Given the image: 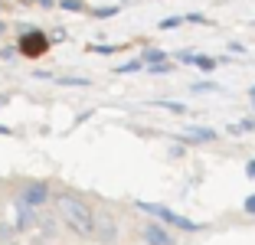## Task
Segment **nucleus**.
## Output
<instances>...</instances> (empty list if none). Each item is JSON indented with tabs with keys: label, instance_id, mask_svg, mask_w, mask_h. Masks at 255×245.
Returning <instances> with one entry per match:
<instances>
[{
	"label": "nucleus",
	"instance_id": "8",
	"mask_svg": "<svg viewBox=\"0 0 255 245\" xmlns=\"http://www.w3.org/2000/svg\"><path fill=\"white\" fill-rule=\"evenodd\" d=\"M190 59H193L203 72H213V69H216V59H210V56H190Z\"/></svg>",
	"mask_w": 255,
	"mask_h": 245
},
{
	"label": "nucleus",
	"instance_id": "19",
	"mask_svg": "<svg viewBox=\"0 0 255 245\" xmlns=\"http://www.w3.org/2000/svg\"><path fill=\"white\" fill-rule=\"evenodd\" d=\"M3 105H7V95H0V108H3Z\"/></svg>",
	"mask_w": 255,
	"mask_h": 245
},
{
	"label": "nucleus",
	"instance_id": "12",
	"mask_svg": "<svg viewBox=\"0 0 255 245\" xmlns=\"http://www.w3.org/2000/svg\"><path fill=\"white\" fill-rule=\"evenodd\" d=\"M187 23H196V26H203V23H210V20H206L203 13H190V16H187Z\"/></svg>",
	"mask_w": 255,
	"mask_h": 245
},
{
	"label": "nucleus",
	"instance_id": "14",
	"mask_svg": "<svg viewBox=\"0 0 255 245\" xmlns=\"http://www.w3.org/2000/svg\"><path fill=\"white\" fill-rule=\"evenodd\" d=\"M62 7L66 10H82V0H62Z\"/></svg>",
	"mask_w": 255,
	"mask_h": 245
},
{
	"label": "nucleus",
	"instance_id": "9",
	"mask_svg": "<svg viewBox=\"0 0 255 245\" xmlns=\"http://www.w3.org/2000/svg\"><path fill=\"white\" fill-rule=\"evenodd\" d=\"M141 66H144V59H131V62H125V66H118L115 72H121V75H125V72H137Z\"/></svg>",
	"mask_w": 255,
	"mask_h": 245
},
{
	"label": "nucleus",
	"instance_id": "4",
	"mask_svg": "<svg viewBox=\"0 0 255 245\" xmlns=\"http://www.w3.org/2000/svg\"><path fill=\"white\" fill-rule=\"evenodd\" d=\"M20 52L23 56H43L46 49H49V39H46V33H39V30H30V33H23L20 36Z\"/></svg>",
	"mask_w": 255,
	"mask_h": 245
},
{
	"label": "nucleus",
	"instance_id": "5",
	"mask_svg": "<svg viewBox=\"0 0 255 245\" xmlns=\"http://www.w3.org/2000/svg\"><path fill=\"white\" fill-rule=\"evenodd\" d=\"M141 239L147 245H173V236L167 232L164 223H147V226H141Z\"/></svg>",
	"mask_w": 255,
	"mask_h": 245
},
{
	"label": "nucleus",
	"instance_id": "2",
	"mask_svg": "<svg viewBox=\"0 0 255 245\" xmlns=\"http://www.w3.org/2000/svg\"><path fill=\"white\" fill-rule=\"evenodd\" d=\"M141 213H150V216H157L164 226H173V229H180V232H200L203 226L200 223H193V219H187V216H180V213H173V209H167V206H160V203H144V200H137L134 203Z\"/></svg>",
	"mask_w": 255,
	"mask_h": 245
},
{
	"label": "nucleus",
	"instance_id": "3",
	"mask_svg": "<svg viewBox=\"0 0 255 245\" xmlns=\"http://www.w3.org/2000/svg\"><path fill=\"white\" fill-rule=\"evenodd\" d=\"M46 200H49V183L46 180H30V183H23L20 186V206H26V209H39V206H46Z\"/></svg>",
	"mask_w": 255,
	"mask_h": 245
},
{
	"label": "nucleus",
	"instance_id": "18",
	"mask_svg": "<svg viewBox=\"0 0 255 245\" xmlns=\"http://www.w3.org/2000/svg\"><path fill=\"white\" fill-rule=\"evenodd\" d=\"M39 3H43V7H53V0H39Z\"/></svg>",
	"mask_w": 255,
	"mask_h": 245
},
{
	"label": "nucleus",
	"instance_id": "11",
	"mask_svg": "<svg viewBox=\"0 0 255 245\" xmlns=\"http://www.w3.org/2000/svg\"><path fill=\"white\" fill-rule=\"evenodd\" d=\"M183 23V16H167L164 23H160V30H173V26H180Z\"/></svg>",
	"mask_w": 255,
	"mask_h": 245
},
{
	"label": "nucleus",
	"instance_id": "7",
	"mask_svg": "<svg viewBox=\"0 0 255 245\" xmlns=\"http://www.w3.org/2000/svg\"><path fill=\"white\" fill-rule=\"evenodd\" d=\"M187 137H190V141H213V137H216V131H210V127H190Z\"/></svg>",
	"mask_w": 255,
	"mask_h": 245
},
{
	"label": "nucleus",
	"instance_id": "10",
	"mask_svg": "<svg viewBox=\"0 0 255 245\" xmlns=\"http://www.w3.org/2000/svg\"><path fill=\"white\" fill-rule=\"evenodd\" d=\"M147 72L150 75H167V72H170V62H167V59L164 62H154V66H147Z\"/></svg>",
	"mask_w": 255,
	"mask_h": 245
},
{
	"label": "nucleus",
	"instance_id": "13",
	"mask_svg": "<svg viewBox=\"0 0 255 245\" xmlns=\"http://www.w3.org/2000/svg\"><path fill=\"white\" fill-rule=\"evenodd\" d=\"M59 85H89V79H59Z\"/></svg>",
	"mask_w": 255,
	"mask_h": 245
},
{
	"label": "nucleus",
	"instance_id": "1",
	"mask_svg": "<svg viewBox=\"0 0 255 245\" xmlns=\"http://www.w3.org/2000/svg\"><path fill=\"white\" fill-rule=\"evenodd\" d=\"M56 209H59V219L66 223L69 232H75V236H95V213H92V206L82 200V196L75 193H59L56 196Z\"/></svg>",
	"mask_w": 255,
	"mask_h": 245
},
{
	"label": "nucleus",
	"instance_id": "15",
	"mask_svg": "<svg viewBox=\"0 0 255 245\" xmlns=\"http://www.w3.org/2000/svg\"><path fill=\"white\" fill-rule=\"evenodd\" d=\"M242 209H246V213H252V216H255V196H249V200L242 203Z\"/></svg>",
	"mask_w": 255,
	"mask_h": 245
},
{
	"label": "nucleus",
	"instance_id": "6",
	"mask_svg": "<svg viewBox=\"0 0 255 245\" xmlns=\"http://www.w3.org/2000/svg\"><path fill=\"white\" fill-rule=\"evenodd\" d=\"M98 229H102V239H105V242H112V239H115V223L108 219V216L95 219V232H98Z\"/></svg>",
	"mask_w": 255,
	"mask_h": 245
},
{
	"label": "nucleus",
	"instance_id": "20",
	"mask_svg": "<svg viewBox=\"0 0 255 245\" xmlns=\"http://www.w3.org/2000/svg\"><path fill=\"white\" fill-rule=\"evenodd\" d=\"M3 30H7V26H3V20H0V36H3Z\"/></svg>",
	"mask_w": 255,
	"mask_h": 245
},
{
	"label": "nucleus",
	"instance_id": "21",
	"mask_svg": "<svg viewBox=\"0 0 255 245\" xmlns=\"http://www.w3.org/2000/svg\"><path fill=\"white\" fill-rule=\"evenodd\" d=\"M252 105H255V89H252Z\"/></svg>",
	"mask_w": 255,
	"mask_h": 245
},
{
	"label": "nucleus",
	"instance_id": "16",
	"mask_svg": "<svg viewBox=\"0 0 255 245\" xmlns=\"http://www.w3.org/2000/svg\"><path fill=\"white\" fill-rule=\"evenodd\" d=\"M246 173H249V177L255 180V160H249V163H246Z\"/></svg>",
	"mask_w": 255,
	"mask_h": 245
},
{
	"label": "nucleus",
	"instance_id": "17",
	"mask_svg": "<svg viewBox=\"0 0 255 245\" xmlns=\"http://www.w3.org/2000/svg\"><path fill=\"white\" fill-rule=\"evenodd\" d=\"M10 232H13L10 226H0V239H10Z\"/></svg>",
	"mask_w": 255,
	"mask_h": 245
}]
</instances>
